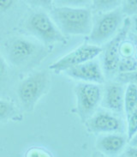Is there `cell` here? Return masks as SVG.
Segmentation results:
<instances>
[{
  "mask_svg": "<svg viewBox=\"0 0 137 157\" xmlns=\"http://www.w3.org/2000/svg\"><path fill=\"white\" fill-rule=\"evenodd\" d=\"M50 15L62 34L88 35L91 32L93 13L89 8L54 7Z\"/></svg>",
  "mask_w": 137,
  "mask_h": 157,
  "instance_id": "cell-1",
  "label": "cell"
},
{
  "mask_svg": "<svg viewBox=\"0 0 137 157\" xmlns=\"http://www.w3.org/2000/svg\"><path fill=\"white\" fill-rule=\"evenodd\" d=\"M46 55V51L42 44L24 37L13 39L6 47V56L9 63L19 68L39 64Z\"/></svg>",
  "mask_w": 137,
  "mask_h": 157,
  "instance_id": "cell-2",
  "label": "cell"
},
{
  "mask_svg": "<svg viewBox=\"0 0 137 157\" xmlns=\"http://www.w3.org/2000/svg\"><path fill=\"white\" fill-rule=\"evenodd\" d=\"M125 17L121 8L108 12L93 15V24L89 35V42L99 46L112 39L124 24Z\"/></svg>",
  "mask_w": 137,
  "mask_h": 157,
  "instance_id": "cell-3",
  "label": "cell"
},
{
  "mask_svg": "<svg viewBox=\"0 0 137 157\" xmlns=\"http://www.w3.org/2000/svg\"><path fill=\"white\" fill-rule=\"evenodd\" d=\"M50 78L46 71H38L27 77L17 89L18 99L27 111H32L48 89Z\"/></svg>",
  "mask_w": 137,
  "mask_h": 157,
  "instance_id": "cell-4",
  "label": "cell"
},
{
  "mask_svg": "<svg viewBox=\"0 0 137 157\" xmlns=\"http://www.w3.org/2000/svg\"><path fill=\"white\" fill-rule=\"evenodd\" d=\"M26 29L45 44H52L64 40V35L51 17L44 11L32 14L26 22Z\"/></svg>",
  "mask_w": 137,
  "mask_h": 157,
  "instance_id": "cell-5",
  "label": "cell"
},
{
  "mask_svg": "<svg viewBox=\"0 0 137 157\" xmlns=\"http://www.w3.org/2000/svg\"><path fill=\"white\" fill-rule=\"evenodd\" d=\"M103 89L99 84L80 82L75 88L78 114L82 120H87L101 104Z\"/></svg>",
  "mask_w": 137,
  "mask_h": 157,
  "instance_id": "cell-6",
  "label": "cell"
},
{
  "mask_svg": "<svg viewBox=\"0 0 137 157\" xmlns=\"http://www.w3.org/2000/svg\"><path fill=\"white\" fill-rule=\"evenodd\" d=\"M129 17H126L122 28L117 34L102 48V70L105 76L108 77H114L117 74V66L120 60L119 49L121 43L124 41L129 34Z\"/></svg>",
  "mask_w": 137,
  "mask_h": 157,
  "instance_id": "cell-7",
  "label": "cell"
},
{
  "mask_svg": "<svg viewBox=\"0 0 137 157\" xmlns=\"http://www.w3.org/2000/svg\"><path fill=\"white\" fill-rule=\"evenodd\" d=\"M102 47L91 43L82 44L76 49L62 57L50 65V70L56 73L65 71L66 70L78 64H83L87 61L94 59L102 52Z\"/></svg>",
  "mask_w": 137,
  "mask_h": 157,
  "instance_id": "cell-8",
  "label": "cell"
},
{
  "mask_svg": "<svg viewBox=\"0 0 137 157\" xmlns=\"http://www.w3.org/2000/svg\"><path fill=\"white\" fill-rule=\"evenodd\" d=\"M90 131L96 133H122L123 120L117 113L110 111H98L87 119Z\"/></svg>",
  "mask_w": 137,
  "mask_h": 157,
  "instance_id": "cell-9",
  "label": "cell"
},
{
  "mask_svg": "<svg viewBox=\"0 0 137 157\" xmlns=\"http://www.w3.org/2000/svg\"><path fill=\"white\" fill-rule=\"evenodd\" d=\"M65 73L73 79L81 81L82 82L102 84L105 82L102 66L95 59L71 67L66 70Z\"/></svg>",
  "mask_w": 137,
  "mask_h": 157,
  "instance_id": "cell-10",
  "label": "cell"
},
{
  "mask_svg": "<svg viewBox=\"0 0 137 157\" xmlns=\"http://www.w3.org/2000/svg\"><path fill=\"white\" fill-rule=\"evenodd\" d=\"M125 88L119 82H110L105 87L102 92L101 105L110 112L121 113L124 112Z\"/></svg>",
  "mask_w": 137,
  "mask_h": 157,
  "instance_id": "cell-11",
  "label": "cell"
},
{
  "mask_svg": "<svg viewBox=\"0 0 137 157\" xmlns=\"http://www.w3.org/2000/svg\"><path fill=\"white\" fill-rule=\"evenodd\" d=\"M127 142V136L122 133H110L98 139L97 147L103 154L113 156L124 151Z\"/></svg>",
  "mask_w": 137,
  "mask_h": 157,
  "instance_id": "cell-12",
  "label": "cell"
},
{
  "mask_svg": "<svg viewBox=\"0 0 137 157\" xmlns=\"http://www.w3.org/2000/svg\"><path fill=\"white\" fill-rule=\"evenodd\" d=\"M137 107V86L131 83L127 84L124 92V111L126 117Z\"/></svg>",
  "mask_w": 137,
  "mask_h": 157,
  "instance_id": "cell-13",
  "label": "cell"
},
{
  "mask_svg": "<svg viewBox=\"0 0 137 157\" xmlns=\"http://www.w3.org/2000/svg\"><path fill=\"white\" fill-rule=\"evenodd\" d=\"M124 0H92L91 5L97 13L108 12L121 8Z\"/></svg>",
  "mask_w": 137,
  "mask_h": 157,
  "instance_id": "cell-14",
  "label": "cell"
},
{
  "mask_svg": "<svg viewBox=\"0 0 137 157\" xmlns=\"http://www.w3.org/2000/svg\"><path fill=\"white\" fill-rule=\"evenodd\" d=\"M16 114V107L10 101L0 99V121L11 119Z\"/></svg>",
  "mask_w": 137,
  "mask_h": 157,
  "instance_id": "cell-15",
  "label": "cell"
},
{
  "mask_svg": "<svg viewBox=\"0 0 137 157\" xmlns=\"http://www.w3.org/2000/svg\"><path fill=\"white\" fill-rule=\"evenodd\" d=\"M92 0H54L56 7H73L87 8L91 5Z\"/></svg>",
  "mask_w": 137,
  "mask_h": 157,
  "instance_id": "cell-16",
  "label": "cell"
},
{
  "mask_svg": "<svg viewBox=\"0 0 137 157\" xmlns=\"http://www.w3.org/2000/svg\"><path fill=\"white\" fill-rule=\"evenodd\" d=\"M127 122V138L129 141L137 132V107L126 117Z\"/></svg>",
  "mask_w": 137,
  "mask_h": 157,
  "instance_id": "cell-17",
  "label": "cell"
},
{
  "mask_svg": "<svg viewBox=\"0 0 137 157\" xmlns=\"http://www.w3.org/2000/svg\"><path fill=\"white\" fill-rule=\"evenodd\" d=\"M121 10L127 17L137 16V0H124Z\"/></svg>",
  "mask_w": 137,
  "mask_h": 157,
  "instance_id": "cell-18",
  "label": "cell"
},
{
  "mask_svg": "<svg viewBox=\"0 0 137 157\" xmlns=\"http://www.w3.org/2000/svg\"><path fill=\"white\" fill-rule=\"evenodd\" d=\"M116 78L117 79V82H119L123 84L131 83V84L137 86V70L134 71H130V72L118 73Z\"/></svg>",
  "mask_w": 137,
  "mask_h": 157,
  "instance_id": "cell-19",
  "label": "cell"
},
{
  "mask_svg": "<svg viewBox=\"0 0 137 157\" xmlns=\"http://www.w3.org/2000/svg\"><path fill=\"white\" fill-rule=\"evenodd\" d=\"M24 1L33 7L47 9V10H51L52 4H54V0H24Z\"/></svg>",
  "mask_w": 137,
  "mask_h": 157,
  "instance_id": "cell-20",
  "label": "cell"
},
{
  "mask_svg": "<svg viewBox=\"0 0 137 157\" xmlns=\"http://www.w3.org/2000/svg\"><path fill=\"white\" fill-rule=\"evenodd\" d=\"M26 157H51L50 154H48L42 149H38V148H33L30 149L26 155Z\"/></svg>",
  "mask_w": 137,
  "mask_h": 157,
  "instance_id": "cell-21",
  "label": "cell"
},
{
  "mask_svg": "<svg viewBox=\"0 0 137 157\" xmlns=\"http://www.w3.org/2000/svg\"><path fill=\"white\" fill-rule=\"evenodd\" d=\"M8 77V66L3 59L2 56H0V82H4Z\"/></svg>",
  "mask_w": 137,
  "mask_h": 157,
  "instance_id": "cell-22",
  "label": "cell"
},
{
  "mask_svg": "<svg viewBox=\"0 0 137 157\" xmlns=\"http://www.w3.org/2000/svg\"><path fill=\"white\" fill-rule=\"evenodd\" d=\"M119 157H137V147L129 146L127 149H124Z\"/></svg>",
  "mask_w": 137,
  "mask_h": 157,
  "instance_id": "cell-23",
  "label": "cell"
},
{
  "mask_svg": "<svg viewBox=\"0 0 137 157\" xmlns=\"http://www.w3.org/2000/svg\"><path fill=\"white\" fill-rule=\"evenodd\" d=\"M15 4V0H0V13L5 12Z\"/></svg>",
  "mask_w": 137,
  "mask_h": 157,
  "instance_id": "cell-24",
  "label": "cell"
},
{
  "mask_svg": "<svg viewBox=\"0 0 137 157\" xmlns=\"http://www.w3.org/2000/svg\"><path fill=\"white\" fill-rule=\"evenodd\" d=\"M129 23H130L129 31L132 34L137 35V16L129 17Z\"/></svg>",
  "mask_w": 137,
  "mask_h": 157,
  "instance_id": "cell-25",
  "label": "cell"
},
{
  "mask_svg": "<svg viewBox=\"0 0 137 157\" xmlns=\"http://www.w3.org/2000/svg\"><path fill=\"white\" fill-rule=\"evenodd\" d=\"M130 146H134V147H137V132L135 134V136H133L130 140L128 141Z\"/></svg>",
  "mask_w": 137,
  "mask_h": 157,
  "instance_id": "cell-26",
  "label": "cell"
},
{
  "mask_svg": "<svg viewBox=\"0 0 137 157\" xmlns=\"http://www.w3.org/2000/svg\"><path fill=\"white\" fill-rule=\"evenodd\" d=\"M96 157H106V156H104V155H96Z\"/></svg>",
  "mask_w": 137,
  "mask_h": 157,
  "instance_id": "cell-27",
  "label": "cell"
}]
</instances>
